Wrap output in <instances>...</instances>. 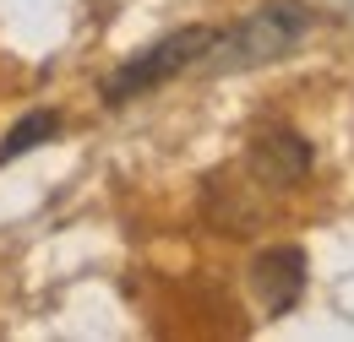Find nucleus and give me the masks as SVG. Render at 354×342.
Here are the masks:
<instances>
[{
  "label": "nucleus",
  "mask_w": 354,
  "mask_h": 342,
  "mask_svg": "<svg viewBox=\"0 0 354 342\" xmlns=\"http://www.w3.org/2000/svg\"><path fill=\"white\" fill-rule=\"evenodd\" d=\"M310 163H316V158H310V141L289 125L257 130L251 147H245V174H251L262 190H295V185H306Z\"/></svg>",
  "instance_id": "obj_3"
},
{
  "label": "nucleus",
  "mask_w": 354,
  "mask_h": 342,
  "mask_svg": "<svg viewBox=\"0 0 354 342\" xmlns=\"http://www.w3.org/2000/svg\"><path fill=\"white\" fill-rule=\"evenodd\" d=\"M55 136H60V114H55V109H28L17 125L6 130V141H0V169L17 163V158H28L33 147H44Z\"/></svg>",
  "instance_id": "obj_5"
},
{
  "label": "nucleus",
  "mask_w": 354,
  "mask_h": 342,
  "mask_svg": "<svg viewBox=\"0 0 354 342\" xmlns=\"http://www.w3.org/2000/svg\"><path fill=\"white\" fill-rule=\"evenodd\" d=\"M306 250L300 245H272L251 261V294L262 304V315H289L306 294Z\"/></svg>",
  "instance_id": "obj_4"
},
{
  "label": "nucleus",
  "mask_w": 354,
  "mask_h": 342,
  "mask_svg": "<svg viewBox=\"0 0 354 342\" xmlns=\"http://www.w3.org/2000/svg\"><path fill=\"white\" fill-rule=\"evenodd\" d=\"M213 43H218L213 28H175L169 39H158L153 49L131 54L126 66H115V71L98 82V98H104V103H131V98H142V92L164 87L169 77L191 71V66H202Z\"/></svg>",
  "instance_id": "obj_2"
},
{
  "label": "nucleus",
  "mask_w": 354,
  "mask_h": 342,
  "mask_svg": "<svg viewBox=\"0 0 354 342\" xmlns=\"http://www.w3.org/2000/svg\"><path fill=\"white\" fill-rule=\"evenodd\" d=\"M316 28V11L300 6V0H272L262 11H251L245 22H234L229 33H218V43L207 49V71L213 77H229V71H257V66H272L283 60L295 43Z\"/></svg>",
  "instance_id": "obj_1"
}]
</instances>
